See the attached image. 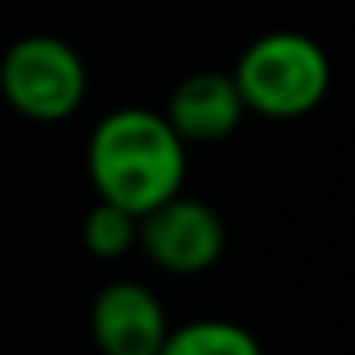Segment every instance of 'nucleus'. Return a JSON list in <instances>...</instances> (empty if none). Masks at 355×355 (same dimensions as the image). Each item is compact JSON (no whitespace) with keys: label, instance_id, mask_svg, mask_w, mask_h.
I'll return each instance as SVG.
<instances>
[{"label":"nucleus","instance_id":"obj_2","mask_svg":"<svg viewBox=\"0 0 355 355\" xmlns=\"http://www.w3.org/2000/svg\"><path fill=\"white\" fill-rule=\"evenodd\" d=\"M232 83L244 99V112L265 120H302L331 91V58L310 33L272 29L244 46Z\"/></svg>","mask_w":355,"mask_h":355},{"label":"nucleus","instance_id":"obj_3","mask_svg":"<svg viewBox=\"0 0 355 355\" xmlns=\"http://www.w3.org/2000/svg\"><path fill=\"white\" fill-rule=\"evenodd\" d=\"M0 95L33 124H62L87 99V62L54 33H25L0 54Z\"/></svg>","mask_w":355,"mask_h":355},{"label":"nucleus","instance_id":"obj_6","mask_svg":"<svg viewBox=\"0 0 355 355\" xmlns=\"http://www.w3.org/2000/svg\"><path fill=\"white\" fill-rule=\"evenodd\" d=\"M178 137L186 145H211V141H223L240 128L244 120V99L232 83V75L223 71H198V75H186L170 99H166V112Z\"/></svg>","mask_w":355,"mask_h":355},{"label":"nucleus","instance_id":"obj_1","mask_svg":"<svg viewBox=\"0 0 355 355\" xmlns=\"http://www.w3.org/2000/svg\"><path fill=\"white\" fill-rule=\"evenodd\" d=\"M87 178L103 202H116L141 219L157 202L182 194L186 141L162 112L116 107L87 137Z\"/></svg>","mask_w":355,"mask_h":355},{"label":"nucleus","instance_id":"obj_5","mask_svg":"<svg viewBox=\"0 0 355 355\" xmlns=\"http://www.w3.org/2000/svg\"><path fill=\"white\" fill-rule=\"evenodd\" d=\"M170 335L166 306L141 281H112L91 302V339L99 355H157Z\"/></svg>","mask_w":355,"mask_h":355},{"label":"nucleus","instance_id":"obj_7","mask_svg":"<svg viewBox=\"0 0 355 355\" xmlns=\"http://www.w3.org/2000/svg\"><path fill=\"white\" fill-rule=\"evenodd\" d=\"M157 355H265L257 335L227 318H194L166 335Z\"/></svg>","mask_w":355,"mask_h":355},{"label":"nucleus","instance_id":"obj_4","mask_svg":"<svg viewBox=\"0 0 355 355\" xmlns=\"http://www.w3.org/2000/svg\"><path fill=\"white\" fill-rule=\"evenodd\" d=\"M137 244L157 268L178 272V277H194V272H207L223 257L227 232H223L219 211H211L198 198L174 194L141 215Z\"/></svg>","mask_w":355,"mask_h":355},{"label":"nucleus","instance_id":"obj_8","mask_svg":"<svg viewBox=\"0 0 355 355\" xmlns=\"http://www.w3.org/2000/svg\"><path fill=\"white\" fill-rule=\"evenodd\" d=\"M137 215L116 207V202H95L83 219V248L95 261H120L124 252L137 248Z\"/></svg>","mask_w":355,"mask_h":355}]
</instances>
